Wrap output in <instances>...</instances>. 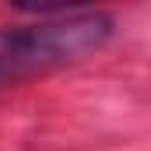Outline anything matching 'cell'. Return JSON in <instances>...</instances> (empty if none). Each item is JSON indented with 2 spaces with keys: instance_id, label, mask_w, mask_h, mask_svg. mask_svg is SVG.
<instances>
[{
  "instance_id": "obj_1",
  "label": "cell",
  "mask_w": 151,
  "mask_h": 151,
  "mask_svg": "<svg viewBox=\"0 0 151 151\" xmlns=\"http://www.w3.org/2000/svg\"><path fill=\"white\" fill-rule=\"evenodd\" d=\"M113 39V18L102 11H56L28 25L0 28V88L81 63Z\"/></svg>"
}]
</instances>
